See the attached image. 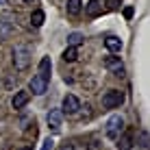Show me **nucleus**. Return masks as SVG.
Returning <instances> with one entry per match:
<instances>
[{
  "mask_svg": "<svg viewBox=\"0 0 150 150\" xmlns=\"http://www.w3.org/2000/svg\"><path fill=\"white\" fill-rule=\"evenodd\" d=\"M139 146H142V148H148V133H146V131L139 133Z\"/></svg>",
  "mask_w": 150,
  "mask_h": 150,
  "instance_id": "obj_18",
  "label": "nucleus"
},
{
  "mask_svg": "<svg viewBox=\"0 0 150 150\" xmlns=\"http://www.w3.org/2000/svg\"><path fill=\"white\" fill-rule=\"evenodd\" d=\"M107 9H109V11H113V9H117V4H120V0H107Z\"/></svg>",
  "mask_w": 150,
  "mask_h": 150,
  "instance_id": "obj_19",
  "label": "nucleus"
},
{
  "mask_svg": "<svg viewBox=\"0 0 150 150\" xmlns=\"http://www.w3.org/2000/svg\"><path fill=\"white\" fill-rule=\"evenodd\" d=\"M59 150H76V148H74V144L65 142V144H61V148H59Z\"/></svg>",
  "mask_w": 150,
  "mask_h": 150,
  "instance_id": "obj_22",
  "label": "nucleus"
},
{
  "mask_svg": "<svg viewBox=\"0 0 150 150\" xmlns=\"http://www.w3.org/2000/svg\"><path fill=\"white\" fill-rule=\"evenodd\" d=\"M63 61L65 63H74L76 59H79V46H68V48L63 50Z\"/></svg>",
  "mask_w": 150,
  "mask_h": 150,
  "instance_id": "obj_13",
  "label": "nucleus"
},
{
  "mask_svg": "<svg viewBox=\"0 0 150 150\" xmlns=\"http://www.w3.org/2000/svg\"><path fill=\"white\" fill-rule=\"evenodd\" d=\"M13 35V26L4 20H0V39H9Z\"/></svg>",
  "mask_w": 150,
  "mask_h": 150,
  "instance_id": "obj_15",
  "label": "nucleus"
},
{
  "mask_svg": "<svg viewBox=\"0 0 150 150\" xmlns=\"http://www.w3.org/2000/svg\"><path fill=\"white\" fill-rule=\"evenodd\" d=\"M46 120H48V126L52 133H59L61 131V122H63V111L61 109H50L48 115H46Z\"/></svg>",
  "mask_w": 150,
  "mask_h": 150,
  "instance_id": "obj_5",
  "label": "nucleus"
},
{
  "mask_svg": "<svg viewBox=\"0 0 150 150\" xmlns=\"http://www.w3.org/2000/svg\"><path fill=\"white\" fill-rule=\"evenodd\" d=\"M28 87H30V91H33L35 96H44V94H46V89H48V81H46L44 76L35 74L33 79H30Z\"/></svg>",
  "mask_w": 150,
  "mask_h": 150,
  "instance_id": "obj_7",
  "label": "nucleus"
},
{
  "mask_svg": "<svg viewBox=\"0 0 150 150\" xmlns=\"http://www.w3.org/2000/svg\"><path fill=\"white\" fill-rule=\"evenodd\" d=\"M79 109H81V100H79L74 94H68V96L63 98V102H61V111H63V113H68V115H74Z\"/></svg>",
  "mask_w": 150,
  "mask_h": 150,
  "instance_id": "obj_4",
  "label": "nucleus"
},
{
  "mask_svg": "<svg viewBox=\"0 0 150 150\" xmlns=\"http://www.w3.org/2000/svg\"><path fill=\"white\" fill-rule=\"evenodd\" d=\"M20 150H30V148H20Z\"/></svg>",
  "mask_w": 150,
  "mask_h": 150,
  "instance_id": "obj_26",
  "label": "nucleus"
},
{
  "mask_svg": "<svg viewBox=\"0 0 150 150\" xmlns=\"http://www.w3.org/2000/svg\"><path fill=\"white\" fill-rule=\"evenodd\" d=\"M44 20H46L44 11H41V9H35L33 15H30V24H33V26L37 28V26H41V24H44Z\"/></svg>",
  "mask_w": 150,
  "mask_h": 150,
  "instance_id": "obj_16",
  "label": "nucleus"
},
{
  "mask_svg": "<svg viewBox=\"0 0 150 150\" xmlns=\"http://www.w3.org/2000/svg\"><path fill=\"white\" fill-rule=\"evenodd\" d=\"M124 102V94L120 89H109L105 96H102V107L105 109H115Z\"/></svg>",
  "mask_w": 150,
  "mask_h": 150,
  "instance_id": "obj_3",
  "label": "nucleus"
},
{
  "mask_svg": "<svg viewBox=\"0 0 150 150\" xmlns=\"http://www.w3.org/2000/svg\"><path fill=\"white\" fill-rule=\"evenodd\" d=\"M85 13L89 15V18H98V15L102 13V4L98 2V0H89V2L85 4Z\"/></svg>",
  "mask_w": 150,
  "mask_h": 150,
  "instance_id": "obj_12",
  "label": "nucleus"
},
{
  "mask_svg": "<svg viewBox=\"0 0 150 150\" xmlns=\"http://www.w3.org/2000/svg\"><path fill=\"white\" fill-rule=\"evenodd\" d=\"M52 146H54V142H52V139H46V142L41 144V150H52Z\"/></svg>",
  "mask_w": 150,
  "mask_h": 150,
  "instance_id": "obj_20",
  "label": "nucleus"
},
{
  "mask_svg": "<svg viewBox=\"0 0 150 150\" xmlns=\"http://www.w3.org/2000/svg\"><path fill=\"white\" fill-rule=\"evenodd\" d=\"M105 46H107L109 52H120V50H122V39L115 37V35H109V37L105 39Z\"/></svg>",
  "mask_w": 150,
  "mask_h": 150,
  "instance_id": "obj_11",
  "label": "nucleus"
},
{
  "mask_svg": "<svg viewBox=\"0 0 150 150\" xmlns=\"http://www.w3.org/2000/svg\"><path fill=\"white\" fill-rule=\"evenodd\" d=\"M50 70H52L50 57H44V59L39 61V70H37V74H39V76H44L46 81H50Z\"/></svg>",
  "mask_w": 150,
  "mask_h": 150,
  "instance_id": "obj_10",
  "label": "nucleus"
},
{
  "mask_svg": "<svg viewBox=\"0 0 150 150\" xmlns=\"http://www.w3.org/2000/svg\"><path fill=\"white\" fill-rule=\"evenodd\" d=\"M13 65L18 72L28 70V65H30V48L28 46H15L13 48Z\"/></svg>",
  "mask_w": 150,
  "mask_h": 150,
  "instance_id": "obj_1",
  "label": "nucleus"
},
{
  "mask_svg": "<svg viewBox=\"0 0 150 150\" xmlns=\"http://www.w3.org/2000/svg\"><path fill=\"white\" fill-rule=\"evenodd\" d=\"M133 13H135V9H133V7H126V9H124V18H126V20H131Z\"/></svg>",
  "mask_w": 150,
  "mask_h": 150,
  "instance_id": "obj_21",
  "label": "nucleus"
},
{
  "mask_svg": "<svg viewBox=\"0 0 150 150\" xmlns=\"http://www.w3.org/2000/svg\"><path fill=\"white\" fill-rule=\"evenodd\" d=\"M133 139H135V133L128 128V131H124V133H120V135L115 137V146H117V150H133Z\"/></svg>",
  "mask_w": 150,
  "mask_h": 150,
  "instance_id": "obj_6",
  "label": "nucleus"
},
{
  "mask_svg": "<svg viewBox=\"0 0 150 150\" xmlns=\"http://www.w3.org/2000/svg\"><path fill=\"white\" fill-rule=\"evenodd\" d=\"M65 9H68V15H72V18H76V15L81 13V9H83V0H68Z\"/></svg>",
  "mask_w": 150,
  "mask_h": 150,
  "instance_id": "obj_14",
  "label": "nucleus"
},
{
  "mask_svg": "<svg viewBox=\"0 0 150 150\" xmlns=\"http://www.w3.org/2000/svg\"><path fill=\"white\" fill-rule=\"evenodd\" d=\"M83 39H85V37H83L81 33H72L70 37H68V46H81Z\"/></svg>",
  "mask_w": 150,
  "mask_h": 150,
  "instance_id": "obj_17",
  "label": "nucleus"
},
{
  "mask_svg": "<svg viewBox=\"0 0 150 150\" xmlns=\"http://www.w3.org/2000/svg\"><path fill=\"white\" fill-rule=\"evenodd\" d=\"M122 128H124L122 115H111L109 120H107V124H105V135L109 137V139H115L122 133Z\"/></svg>",
  "mask_w": 150,
  "mask_h": 150,
  "instance_id": "obj_2",
  "label": "nucleus"
},
{
  "mask_svg": "<svg viewBox=\"0 0 150 150\" xmlns=\"http://www.w3.org/2000/svg\"><path fill=\"white\" fill-rule=\"evenodd\" d=\"M105 68L107 70H111L115 76H122V72H124V65H122V61H120V57H105Z\"/></svg>",
  "mask_w": 150,
  "mask_h": 150,
  "instance_id": "obj_8",
  "label": "nucleus"
},
{
  "mask_svg": "<svg viewBox=\"0 0 150 150\" xmlns=\"http://www.w3.org/2000/svg\"><path fill=\"white\" fill-rule=\"evenodd\" d=\"M28 100H30V91H15V96H13V100H11V105H13V109H24V107L28 105Z\"/></svg>",
  "mask_w": 150,
  "mask_h": 150,
  "instance_id": "obj_9",
  "label": "nucleus"
},
{
  "mask_svg": "<svg viewBox=\"0 0 150 150\" xmlns=\"http://www.w3.org/2000/svg\"><path fill=\"white\" fill-rule=\"evenodd\" d=\"M24 2H35V0H24Z\"/></svg>",
  "mask_w": 150,
  "mask_h": 150,
  "instance_id": "obj_25",
  "label": "nucleus"
},
{
  "mask_svg": "<svg viewBox=\"0 0 150 150\" xmlns=\"http://www.w3.org/2000/svg\"><path fill=\"white\" fill-rule=\"evenodd\" d=\"M89 150H98V142H91L89 144Z\"/></svg>",
  "mask_w": 150,
  "mask_h": 150,
  "instance_id": "obj_23",
  "label": "nucleus"
},
{
  "mask_svg": "<svg viewBox=\"0 0 150 150\" xmlns=\"http://www.w3.org/2000/svg\"><path fill=\"white\" fill-rule=\"evenodd\" d=\"M0 4H7V0H0Z\"/></svg>",
  "mask_w": 150,
  "mask_h": 150,
  "instance_id": "obj_24",
  "label": "nucleus"
}]
</instances>
